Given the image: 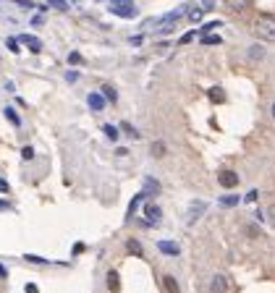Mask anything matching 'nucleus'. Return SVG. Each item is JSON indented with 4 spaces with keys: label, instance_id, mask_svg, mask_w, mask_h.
<instances>
[{
    "label": "nucleus",
    "instance_id": "obj_1",
    "mask_svg": "<svg viewBox=\"0 0 275 293\" xmlns=\"http://www.w3.org/2000/svg\"><path fill=\"white\" fill-rule=\"evenodd\" d=\"M254 34L262 42H275V16H259L254 21Z\"/></svg>",
    "mask_w": 275,
    "mask_h": 293
},
{
    "label": "nucleus",
    "instance_id": "obj_2",
    "mask_svg": "<svg viewBox=\"0 0 275 293\" xmlns=\"http://www.w3.org/2000/svg\"><path fill=\"white\" fill-rule=\"evenodd\" d=\"M110 14H116L121 19H134L136 16V6L134 3H110Z\"/></svg>",
    "mask_w": 275,
    "mask_h": 293
},
{
    "label": "nucleus",
    "instance_id": "obj_3",
    "mask_svg": "<svg viewBox=\"0 0 275 293\" xmlns=\"http://www.w3.org/2000/svg\"><path fill=\"white\" fill-rule=\"evenodd\" d=\"M217 183H220L223 189H236V186H238V173L225 168V170L217 173Z\"/></svg>",
    "mask_w": 275,
    "mask_h": 293
},
{
    "label": "nucleus",
    "instance_id": "obj_4",
    "mask_svg": "<svg viewBox=\"0 0 275 293\" xmlns=\"http://www.w3.org/2000/svg\"><path fill=\"white\" fill-rule=\"evenodd\" d=\"M87 105H89L92 113H102V110H105V105H108V100H105V95H102V92H89Z\"/></svg>",
    "mask_w": 275,
    "mask_h": 293
},
{
    "label": "nucleus",
    "instance_id": "obj_5",
    "mask_svg": "<svg viewBox=\"0 0 275 293\" xmlns=\"http://www.w3.org/2000/svg\"><path fill=\"white\" fill-rule=\"evenodd\" d=\"M210 293H228V277L223 272H215L210 280Z\"/></svg>",
    "mask_w": 275,
    "mask_h": 293
},
{
    "label": "nucleus",
    "instance_id": "obj_6",
    "mask_svg": "<svg viewBox=\"0 0 275 293\" xmlns=\"http://www.w3.org/2000/svg\"><path fill=\"white\" fill-rule=\"evenodd\" d=\"M144 220L150 222V225H157V222L163 220V209H160L157 204H147L144 207Z\"/></svg>",
    "mask_w": 275,
    "mask_h": 293
},
{
    "label": "nucleus",
    "instance_id": "obj_7",
    "mask_svg": "<svg viewBox=\"0 0 275 293\" xmlns=\"http://www.w3.org/2000/svg\"><path fill=\"white\" fill-rule=\"evenodd\" d=\"M105 283H108V290L110 293H118L121 290V275H118V269H108Z\"/></svg>",
    "mask_w": 275,
    "mask_h": 293
},
{
    "label": "nucleus",
    "instance_id": "obj_8",
    "mask_svg": "<svg viewBox=\"0 0 275 293\" xmlns=\"http://www.w3.org/2000/svg\"><path fill=\"white\" fill-rule=\"evenodd\" d=\"M157 249L163 251V254H168V256H178L181 254L178 243H173V241H157Z\"/></svg>",
    "mask_w": 275,
    "mask_h": 293
},
{
    "label": "nucleus",
    "instance_id": "obj_9",
    "mask_svg": "<svg viewBox=\"0 0 275 293\" xmlns=\"http://www.w3.org/2000/svg\"><path fill=\"white\" fill-rule=\"evenodd\" d=\"M225 6L231 11H236V14H244V11L251 6V0H225Z\"/></svg>",
    "mask_w": 275,
    "mask_h": 293
},
{
    "label": "nucleus",
    "instance_id": "obj_10",
    "mask_svg": "<svg viewBox=\"0 0 275 293\" xmlns=\"http://www.w3.org/2000/svg\"><path fill=\"white\" fill-rule=\"evenodd\" d=\"M19 42H24L32 53H42V42H40L37 37H29V34H24V37H21Z\"/></svg>",
    "mask_w": 275,
    "mask_h": 293
},
{
    "label": "nucleus",
    "instance_id": "obj_11",
    "mask_svg": "<svg viewBox=\"0 0 275 293\" xmlns=\"http://www.w3.org/2000/svg\"><path fill=\"white\" fill-rule=\"evenodd\" d=\"M163 285H165L168 293H181V285H178V280H176L173 275H165V277H163Z\"/></svg>",
    "mask_w": 275,
    "mask_h": 293
},
{
    "label": "nucleus",
    "instance_id": "obj_12",
    "mask_svg": "<svg viewBox=\"0 0 275 293\" xmlns=\"http://www.w3.org/2000/svg\"><path fill=\"white\" fill-rule=\"evenodd\" d=\"M126 249H129V254H134V256H142L144 251H142V243L136 241V238H129L126 241Z\"/></svg>",
    "mask_w": 275,
    "mask_h": 293
},
{
    "label": "nucleus",
    "instance_id": "obj_13",
    "mask_svg": "<svg viewBox=\"0 0 275 293\" xmlns=\"http://www.w3.org/2000/svg\"><path fill=\"white\" fill-rule=\"evenodd\" d=\"M202 212H204V202H199V204H194L191 207V212H189V225H194V220H197V217H202Z\"/></svg>",
    "mask_w": 275,
    "mask_h": 293
},
{
    "label": "nucleus",
    "instance_id": "obj_14",
    "mask_svg": "<svg viewBox=\"0 0 275 293\" xmlns=\"http://www.w3.org/2000/svg\"><path fill=\"white\" fill-rule=\"evenodd\" d=\"M249 58H251V61H262V58H265V48H262V45H251V48H249Z\"/></svg>",
    "mask_w": 275,
    "mask_h": 293
},
{
    "label": "nucleus",
    "instance_id": "obj_15",
    "mask_svg": "<svg viewBox=\"0 0 275 293\" xmlns=\"http://www.w3.org/2000/svg\"><path fill=\"white\" fill-rule=\"evenodd\" d=\"M102 131H105V136H108V139H113V142H116V139L121 136V131H118V128L113 126V123H105V126H102Z\"/></svg>",
    "mask_w": 275,
    "mask_h": 293
},
{
    "label": "nucleus",
    "instance_id": "obj_16",
    "mask_svg": "<svg viewBox=\"0 0 275 293\" xmlns=\"http://www.w3.org/2000/svg\"><path fill=\"white\" fill-rule=\"evenodd\" d=\"M189 21L191 24H197V21H202V16H204V8H189Z\"/></svg>",
    "mask_w": 275,
    "mask_h": 293
},
{
    "label": "nucleus",
    "instance_id": "obj_17",
    "mask_svg": "<svg viewBox=\"0 0 275 293\" xmlns=\"http://www.w3.org/2000/svg\"><path fill=\"white\" fill-rule=\"evenodd\" d=\"M241 199H238V194H228V196H220V204L223 207H236Z\"/></svg>",
    "mask_w": 275,
    "mask_h": 293
},
{
    "label": "nucleus",
    "instance_id": "obj_18",
    "mask_svg": "<svg viewBox=\"0 0 275 293\" xmlns=\"http://www.w3.org/2000/svg\"><path fill=\"white\" fill-rule=\"evenodd\" d=\"M102 95H105V100H108V102H116V100H118V92L113 89L110 84H105V87H102Z\"/></svg>",
    "mask_w": 275,
    "mask_h": 293
},
{
    "label": "nucleus",
    "instance_id": "obj_19",
    "mask_svg": "<svg viewBox=\"0 0 275 293\" xmlns=\"http://www.w3.org/2000/svg\"><path fill=\"white\" fill-rule=\"evenodd\" d=\"M210 100H212V102H223V100H225V92H223L220 87H212V89H210Z\"/></svg>",
    "mask_w": 275,
    "mask_h": 293
},
{
    "label": "nucleus",
    "instance_id": "obj_20",
    "mask_svg": "<svg viewBox=\"0 0 275 293\" xmlns=\"http://www.w3.org/2000/svg\"><path fill=\"white\" fill-rule=\"evenodd\" d=\"M220 34H202V45H220Z\"/></svg>",
    "mask_w": 275,
    "mask_h": 293
},
{
    "label": "nucleus",
    "instance_id": "obj_21",
    "mask_svg": "<svg viewBox=\"0 0 275 293\" xmlns=\"http://www.w3.org/2000/svg\"><path fill=\"white\" fill-rule=\"evenodd\" d=\"M6 118H8L11 123H14L16 128L21 126V118H19V115H16V110H14V108H6Z\"/></svg>",
    "mask_w": 275,
    "mask_h": 293
},
{
    "label": "nucleus",
    "instance_id": "obj_22",
    "mask_svg": "<svg viewBox=\"0 0 275 293\" xmlns=\"http://www.w3.org/2000/svg\"><path fill=\"white\" fill-rule=\"evenodd\" d=\"M217 27H220V21H207V24H204V27L199 29V37H202V34H210V32H215Z\"/></svg>",
    "mask_w": 275,
    "mask_h": 293
},
{
    "label": "nucleus",
    "instance_id": "obj_23",
    "mask_svg": "<svg viewBox=\"0 0 275 293\" xmlns=\"http://www.w3.org/2000/svg\"><path fill=\"white\" fill-rule=\"evenodd\" d=\"M150 152H152V157H163V155H165V144H163V142H155Z\"/></svg>",
    "mask_w": 275,
    "mask_h": 293
},
{
    "label": "nucleus",
    "instance_id": "obj_24",
    "mask_svg": "<svg viewBox=\"0 0 275 293\" xmlns=\"http://www.w3.org/2000/svg\"><path fill=\"white\" fill-rule=\"evenodd\" d=\"M121 128H123V134H129V136H134V139H139V131H136V128L131 126V123H121Z\"/></svg>",
    "mask_w": 275,
    "mask_h": 293
},
{
    "label": "nucleus",
    "instance_id": "obj_25",
    "mask_svg": "<svg viewBox=\"0 0 275 293\" xmlns=\"http://www.w3.org/2000/svg\"><path fill=\"white\" fill-rule=\"evenodd\" d=\"M144 186H147L144 194H150V191H155V194H157V191H160V183H157V181H152V178H147V181H144Z\"/></svg>",
    "mask_w": 275,
    "mask_h": 293
},
{
    "label": "nucleus",
    "instance_id": "obj_26",
    "mask_svg": "<svg viewBox=\"0 0 275 293\" xmlns=\"http://www.w3.org/2000/svg\"><path fill=\"white\" fill-rule=\"evenodd\" d=\"M48 6H53L55 11H68V3H66V0H48Z\"/></svg>",
    "mask_w": 275,
    "mask_h": 293
},
{
    "label": "nucleus",
    "instance_id": "obj_27",
    "mask_svg": "<svg viewBox=\"0 0 275 293\" xmlns=\"http://www.w3.org/2000/svg\"><path fill=\"white\" fill-rule=\"evenodd\" d=\"M68 63H71V66H82V63H84V58L79 55V53H71V55H68Z\"/></svg>",
    "mask_w": 275,
    "mask_h": 293
},
{
    "label": "nucleus",
    "instance_id": "obj_28",
    "mask_svg": "<svg viewBox=\"0 0 275 293\" xmlns=\"http://www.w3.org/2000/svg\"><path fill=\"white\" fill-rule=\"evenodd\" d=\"M6 45H8V50H11V53H19V50H21V48H19V40H14V37H8V40H6Z\"/></svg>",
    "mask_w": 275,
    "mask_h": 293
},
{
    "label": "nucleus",
    "instance_id": "obj_29",
    "mask_svg": "<svg viewBox=\"0 0 275 293\" xmlns=\"http://www.w3.org/2000/svg\"><path fill=\"white\" fill-rule=\"evenodd\" d=\"M21 157H24V160H32V157H34V149H32L29 144H27L24 149H21Z\"/></svg>",
    "mask_w": 275,
    "mask_h": 293
},
{
    "label": "nucleus",
    "instance_id": "obj_30",
    "mask_svg": "<svg viewBox=\"0 0 275 293\" xmlns=\"http://www.w3.org/2000/svg\"><path fill=\"white\" fill-rule=\"evenodd\" d=\"M194 37H197V32H189V34H183V37H181V42H178V45H189V42H191Z\"/></svg>",
    "mask_w": 275,
    "mask_h": 293
},
{
    "label": "nucleus",
    "instance_id": "obj_31",
    "mask_svg": "<svg viewBox=\"0 0 275 293\" xmlns=\"http://www.w3.org/2000/svg\"><path fill=\"white\" fill-rule=\"evenodd\" d=\"M24 290H27V293H40V288L34 285V283H27V285H24Z\"/></svg>",
    "mask_w": 275,
    "mask_h": 293
},
{
    "label": "nucleus",
    "instance_id": "obj_32",
    "mask_svg": "<svg viewBox=\"0 0 275 293\" xmlns=\"http://www.w3.org/2000/svg\"><path fill=\"white\" fill-rule=\"evenodd\" d=\"M8 189H11V186H8V181H3V178H0V194H8Z\"/></svg>",
    "mask_w": 275,
    "mask_h": 293
},
{
    "label": "nucleus",
    "instance_id": "obj_33",
    "mask_svg": "<svg viewBox=\"0 0 275 293\" xmlns=\"http://www.w3.org/2000/svg\"><path fill=\"white\" fill-rule=\"evenodd\" d=\"M129 42L134 45V48H139V45H142V34H136V37H131Z\"/></svg>",
    "mask_w": 275,
    "mask_h": 293
},
{
    "label": "nucleus",
    "instance_id": "obj_34",
    "mask_svg": "<svg viewBox=\"0 0 275 293\" xmlns=\"http://www.w3.org/2000/svg\"><path fill=\"white\" fill-rule=\"evenodd\" d=\"M76 79H79L76 71H68V74H66V81H76Z\"/></svg>",
    "mask_w": 275,
    "mask_h": 293
},
{
    "label": "nucleus",
    "instance_id": "obj_35",
    "mask_svg": "<svg viewBox=\"0 0 275 293\" xmlns=\"http://www.w3.org/2000/svg\"><path fill=\"white\" fill-rule=\"evenodd\" d=\"M202 8H204V11H212V8H215V3H212V0H204Z\"/></svg>",
    "mask_w": 275,
    "mask_h": 293
},
{
    "label": "nucleus",
    "instance_id": "obj_36",
    "mask_svg": "<svg viewBox=\"0 0 275 293\" xmlns=\"http://www.w3.org/2000/svg\"><path fill=\"white\" fill-rule=\"evenodd\" d=\"M270 222H272V225H275V204L270 207Z\"/></svg>",
    "mask_w": 275,
    "mask_h": 293
},
{
    "label": "nucleus",
    "instance_id": "obj_37",
    "mask_svg": "<svg viewBox=\"0 0 275 293\" xmlns=\"http://www.w3.org/2000/svg\"><path fill=\"white\" fill-rule=\"evenodd\" d=\"M0 277H8V269H6L3 264H0Z\"/></svg>",
    "mask_w": 275,
    "mask_h": 293
},
{
    "label": "nucleus",
    "instance_id": "obj_38",
    "mask_svg": "<svg viewBox=\"0 0 275 293\" xmlns=\"http://www.w3.org/2000/svg\"><path fill=\"white\" fill-rule=\"evenodd\" d=\"M0 209H11V207H8V202H0Z\"/></svg>",
    "mask_w": 275,
    "mask_h": 293
},
{
    "label": "nucleus",
    "instance_id": "obj_39",
    "mask_svg": "<svg viewBox=\"0 0 275 293\" xmlns=\"http://www.w3.org/2000/svg\"><path fill=\"white\" fill-rule=\"evenodd\" d=\"M270 113H272V118H275V102H272V108H270Z\"/></svg>",
    "mask_w": 275,
    "mask_h": 293
}]
</instances>
